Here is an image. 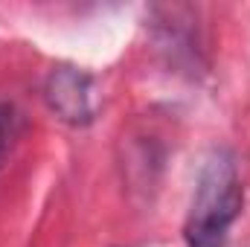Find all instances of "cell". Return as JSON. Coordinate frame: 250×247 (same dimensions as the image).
<instances>
[{
    "label": "cell",
    "instance_id": "6da1fadb",
    "mask_svg": "<svg viewBox=\"0 0 250 247\" xmlns=\"http://www.w3.org/2000/svg\"><path fill=\"white\" fill-rule=\"evenodd\" d=\"M242 209V184L227 151H215L195 186L187 218V247H224L227 233Z\"/></svg>",
    "mask_w": 250,
    "mask_h": 247
},
{
    "label": "cell",
    "instance_id": "7a4b0ae2",
    "mask_svg": "<svg viewBox=\"0 0 250 247\" xmlns=\"http://www.w3.org/2000/svg\"><path fill=\"white\" fill-rule=\"evenodd\" d=\"M50 105L62 114L67 123H87L93 108H90V82L87 76L76 73V70H59L50 79L47 87Z\"/></svg>",
    "mask_w": 250,
    "mask_h": 247
},
{
    "label": "cell",
    "instance_id": "3957f363",
    "mask_svg": "<svg viewBox=\"0 0 250 247\" xmlns=\"http://www.w3.org/2000/svg\"><path fill=\"white\" fill-rule=\"evenodd\" d=\"M15 140H18V114L9 102L0 99V166L9 160Z\"/></svg>",
    "mask_w": 250,
    "mask_h": 247
}]
</instances>
